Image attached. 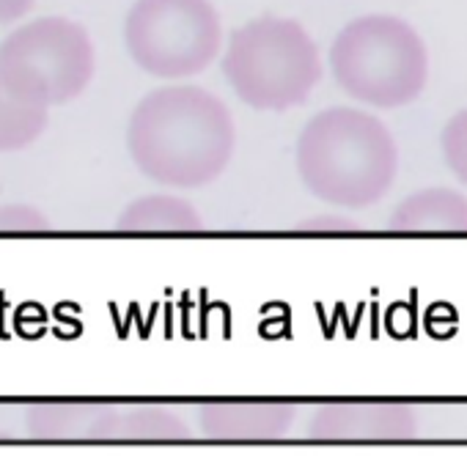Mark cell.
<instances>
[{
  "instance_id": "6da1fadb",
  "label": "cell",
  "mask_w": 467,
  "mask_h": 456,
  "mask_svg": "<svg viewBox=\"0 0 467 456\" xmlns=\"http://www.w3.org/2000/svg\"><path fill=\"white\" fill-rule=\"evenodd\" d=\"M135 168L165 187L212 184L237 149V124L228 105L203 86L173 83L149 91L127 124Z\"/></svg>"
},
{
  "instance_id": "7c38bea8",
  "label": "cell",
  "mask_w": 467,
  "mask_h": 456,
  "mask_svg": "<svg viewBox=\"0 0 467 456\" xmlns=\"http://www.w3.org/2000/svg\"><path fill=\"white\" fill-rule=\"evenodd\" d=\"M190 426L182 415L165 407H130L108 418L105 442H184Z\"/></svg>"
},
{
  "instance_id": "2e32d148",
  "label": "cell",
  "mask_w": 467,
  "mask_h": 456,
  "mask_svg": "<svg viewBox=\"0 0 467 456\" xmlns=\"http://www.w3.org/2000/svg\"><path fill=\"white\" fill-rule=\"evenodd\" d=\"M297 232H303V234H355V232H360V223L352 217L327 212V214L308 217L306 223L297 225Z\"/></svg>"
},
{
  "instance_id": "30bf717a",
  "label": "cell",
  "mask_w": 467,
  "mask_h": 456,
  "mask_svg": "<svg viewBox=\"0 0 467 456\" xmlns=\"http://www.w3.org/2000/svg\"><path fill=\"white\" fill-rule=\"evenodd\" d=\"M388 228L399 234H467V195L453 187H423L393 209Z\"/></svg>"
},
{
  "instance_id": "4fadbf2b",
  "label": "cell",
  "mask_w": 467,
  "mask_h": 456,
  "mask_svg": "<svg viewBox=\"0 0 467 456\" xmlns=\"http://www.w3.org/2000/svg\"><path fill=\"white\" fill-rule=\"evenodd\" d=\"M50 108L28 99L0 78V151H23L47 130Z\"/></svg>"
},
{
  "instance_id": "ba28073f",
  "label": "cell",
  "mask_w": 467,
  "mask_h": 456,
  "mask_svg": "<svg viewBox=\"0 0 467 456\" xmlns=\"http://www.w3.org/2000/svg\"><path fill=\"white\" fill-rule=\"evenodd\" d=\"M198 426L212 442H278L295 426V407L286 401H209L198 412Z\"/></svg>"
},
{
  "instance_id": "9a60e30c",
  "label": "cell",
  "mask_w": 467,
  "mask_h": 456,
  "mask_svg": "<svg viewBox=\"0 0 467 456\" xmlns=\"http://www.w3.org/2000/svg\"><path fill=\"white\" fill-rule=\"evenodd\" d=\"M39 234L50 232V220L28 203H4L0 206V234Z\"/></svg>"
},
{
  "instance_id": "e0dca14e",
  "label": "cell",
  "mask_w": 467,
  "mask_h": 456,
  "mask_svg": "<svg viewBox=\"0 0 467 456\" xmlns=\"http://www.w3.org/2000/svg\"><path fill=\"white\" fill-rule=\"evenodd\" d=\"M36 0H0V26L15 23L34 9Z\"/></svg>"
},
{
  "instance_id": "8992f818",
  "label": "cell",
  "mask_w": 467,
  "mask_h": 456,
  "mask_svg": "<svg viewBox=\"0 0 467 456\" xmlns=\"http://www.w3.org/2000/svg\"><path fill=\"white\" fill-rule=\"evenodd\" d=\"M124 45L146 75L187 80L220 56L223 23L212 0H135Z\"/></svg>"
},
{
  "instance_id": "5b68a950",
  "label": "cell",
  "mask_w": 467,
  "mask_h": 456,
  "mask_svg": "<svg viewBox=\"0 0 467 456\" xmlns=\"http://www.w3.org/2000/svg\"><path fill=\"white\" fill-rule=\"evenodd\" d=\"M97 72L88 31L67 17H39L0 42V78L47 108L75 102Z\"/></svg>"
},
{
  "instance_id": "8fae6325",
  "label": "cell",
  "mask_w": 467,
  "mask_h": 456,
  "mask_svg": "<svg viewBox=\"0 0 467 456\" xmlns=\"http://www.w3.org/2000/svg\"><path fill=\"white\" fill-rule=\"evenodd\" d=\"M124 234H198L203 232V217L195 206L173 192H151L132 201L116 220Z\"/></svg>"
},
{
  "instance_id": "5bb4252c",
  "label": "cell",
  "mask_w": 467,
  "mask_h": 456,
  "mask_svg": "<svg viewBox=\"0 0 467 456\" xmlns=\"http://www.w3.org/2000/svg\"><path fill=\"white\" fill-rule=\"evenodd\" d=\"M440 149L448 171L456 176V181L467 187V108L451 116L440 135Z\"/></svg>"
},
{
  "instance_id": "52a82bcc",
  "label": "cell",
  "mask_w": 467,
  "mask_h": 456,
  "mask_svg": "<svg viewBox=\"0 0 467 456\" xmlns=\"http://www.w3.org/2000/svg\"><path fill=\"white\" fill-rule=\"evenodd\" d=\"M306 434L314 442L336 445L410 442L420 434V423L401 401H330L311 415Z\"/></svg>"
},
{
  "instance_id": "277c9868",
  "label": "cell",
  "mask_w": 467,
  "mask_h": 456,
  "mask_svg": "<svg viewBox=\"0 0 467 456\" xmlns=\"http://www.w3.org/2000/svg\"><path fill=\"white\" fill-rule=\"evenodd\" d=\"M338 88L377 110L412 105L429 83V50L401 17L366 15L347 23L330 47Z\"/></svg>"
},
{
  "instance_id": "3957f363",
  "label": "cell",
  "mask_w": 467,
  "mask_h": 456,
  "mask_svg": "<svg viewBox=\"0 0 467 456\" xmlns=\"http://www.w3.org/2000/svg\"><path fill=\"white\" fill-rule=\"evenodd\" d=\"M223 75L248 108L284 113L311 99L325 67L317 42L297 20L265 15L231 34Z\"/></svg>"
},
{
  "instance_id": "7a4b0ae2",
  "label": "cell",
  "mask_w": 467,
  "mask_h": 456,
  "mask_svg": "<svg viewBox=\"0 0 467 456\" xmlns=\"http://www.w3.org/2000/svg\"><path fill=\"white\" fill-rule=\"evenodd\" d=\"M295 162L306 190L322 203L366 209L399 176V146L382 119L363 108H327L300 132Z\"/></svg>"
},
{
  "instance_id": "9c48e42d",
  "label": "cell",
  "mask_w": 467,
  "mask_h": 456,
  "mask_svg": "<svg viewBox=\"0 0 467 456\" xmlns=\"http://www.w3.org/2000/svg\"><path fill=\"white\" fill-rule=\"evenodd\" d=\"M110 412L97 401H42L26 412V429L39 442H105Z\"/></svg>"
}]
</instances>
